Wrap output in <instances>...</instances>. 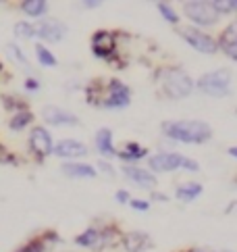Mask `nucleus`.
Returning <instances> with one entry per match:
<instances>
[{
  "instance_id": "1",
  "label": "nucleus",
  "mask_w": 237,
  "mask_h": 252,
  "mask_svg": "<svg viewBox=\"0 0 237 252\" xmlns=\"http://www.w3.org/2000/svg\"><path fill=\"white\" fill-rule=\"evenodd\" d=\"M162 131L171 140L183 144H202L212 136L210 125L204 121H167L162 123Z\"/></svg>"
},
{
  "instance_id": "2",
  "label": "nucleus",
  "mask_w": 237,
  "mask_h": 252,
  "mask_svg": "<svg viewBox=\"0 0 237 252\" xmlns=\"http://www.w3.org/2000/svg\"><path fill=\"white\" fill-rule=\"evenodd\" d=\"M156 79L160 82L162 92H165L169 98H173V100L187 98L191 94V90H194V82H191V77L179 67H162L158 71Z\"/></svg>"
},
{
  "instance_id": "3",
  "label": "nucleus",
  "mask_w": 237,
  "mask_h": 252,
  "mask_svg": "<svg viewBox=\"0 0 237 252\" xmlns=\"http://www.w3.org/2000/svg\"><path fill=\"white\" fill-rule=\"evenodd\" d=\"M229 84H231V73L227 69H218V71H212V73H206L200 77L198 88H200V92H204L206 96L223 98V96L231 94Z\"/></svg>"
},
{
  "instance_id": "4",
  "label": "nucleus",
  "mask_w": 237,
  "mask_h": 252,
  "mask_svg": "<svg viewBox=\"0 0 237 252\" xmlns=\"http://www.w3.org/2000/svg\"><path fill=\"white\" fill-rule=\"evenodd\" d=\"M183 13L189 17L191 21H196L198 25H214L218 21V17H221V13L216 11L214 2H202V0L185 2Z\"/></svg>"
},
{
  "instance_id": "5",
  "label": "nucleus",
  "mask_w": 237,
  "mask_h": 252,
  "mask_svg": "<svg viewBox=\"0 0 237 252\" xmlns=\"http://www.w3.org/2000/svg\"><path fill=\"white\" fill-rule=\"evenodd\" d=\"M181 38H183L189 46H194L198 52H206V55H214V52L218 50V44L210 38L208 33L200 32L196 28H181L179 30Z\"/></svg>"
},
{
  "instance_id": "6",
  "label": "nucleus",
  "mask_w": 237,
  "mask_h": 252,
  "mask_svg": "<svg viewBox=\"0 0 237 252\" xmlns=\"http://www.w3.org/2000/svg\"><path fill=\"white\" fill-rule=\"evenodd\" d=\"M131 100V92L123 82L118 79H111L108 82V90H106V98L102 100V106L106 109H125Z\"/></svg>"
},
{
  "instance_id": "7",
  "label": "nucleus",
  "mask_w": 237,
  "mask_h": 252,
  "mask_svg": "<svg viewBox=\"0 0 237 252\" xmlns=\"http://www.w3.org/2000/svg\"><path fill=\"white\" fill-rule=\"evenodd\" d=\"M183 158L177 155V152H158V155H154L152 158H148V165L152 171H156V173H165V171H175L183 165Z\"/></svg>"
},
{
  "instance_id": "8",
  "label": "nucleus",
  "mask_w": 237,
  "mask_h": 252,
  "mask_svg": "<svg viewBox=\"0 0 237 252\" xmlns=\"http://www.w3.org/2000/svg\"><path fill=\"white\" fill-rule=\"evenodd\" d=\"M30 146L35 152V157L46 158L52 152V138L44 127H33L30 133Z\"/></svg>"
},
{
  "instance_id": "9",
  "label": "nucleus",
  "mask_w": 237,
  "mask_h": 252,
  "mask_svg": "<svg viewBox=\"0 0 237 252\" xmlns=\"http://www.w3.org/2000/svg\"><path fill=\"white\" fill-rule=\"evenodd\" d=\"M65 33H67L65 23H60L59 19H46L38 23V28H35V35H40L42 40L48 42H60L65 38Z\"/></svg>"
},
{
  "instance_id": "10",
  "label": "nucleus",
  "mask_w": 237,
  "mask_h": 252,
  "mask_svg": "<svg viewBox=\"0 0 237 252\" xmlns=\"http://www.w3.org/2000/svg\"><path fill=\"white\" fill-rule=\"evenodd\" d=\"M117 48V40L111 32H96L92 38V52L100 59H108Z\"/></svg>"
},
{
  "instance_id": "11",
  "label": "nucleus",
  "mask_w": 237,
  "mask_h": 252,
  "mask_svg": "<svg viewBox=\"0 0 237 252\" xmlns=\"http://www.w3.org/2000/svg\"><path fill=\"white\" fill-rule=\"evenodd\" d=\"M42 115L50 125H77L79 123L75 115L65 109H59V106H46V109L42 111Z\"/></svg>"
},
{
  "instance_id": "12",
  "label": "nucleus",
  "mask_w": 237,
  "mask_h": 252,
  "mask_svg": "<svg viewBox=\"0 0 237 252\" xmlns=\"http://www.w3.org/2000/svg\"><path fill=\"white\" fill-rule=\"evenodd\" d=\"M54 152H57L60 158H77V157L88 155V148L77 140H62L57 144Z\"/></svg>"
},
{
  "instance_id": "13",
  "label": "nucleus",
  "mask_w": 237,
  "mask_h": 252,
  "mask_svg": "<svg viewBox=\"0 0 237 252\" xmlns=\"http://www.w3.org/2000/svg\"><path fill=\"white\" fill-rule=\"evenodd\" d=\"M221 48L227 57L237 61V21L227 25V30L221 33Z\"/></svg>"
},
{
  "instance_id": "14",
  "label": "nucleus",
  "mask_w": 237,
  "mask_h": 252,
  "mask_svg": "<svg viewBox=\"0 0 237 252\" xmlns=\"http://www.w3.org/2000/svg\"><path fill=\"white\" fill-rule=\"evenodd\" d=\"M123 246L127 252H144L150 246V238L144 231H129L123 236Z\"/></svg>"
},
{
  "instance_id": "15",
  "label": "nucleus",
  "mask_w": 237,
  "mask_h": 252,
  "mask_svg": "<svg viewBox=\"0 0 237 252\" xmlns=\"http://www.w3.org/2000/svg\"><path fill=\"white\" fill-rule=\"evenodd\" d=\"M123 173L127 179H131V182L138 184V186H154L156 184V175H152L146 169H140V167H123Z\"/></svg>"
},
{
  "instance_id": "16",
  "label": "nucleus",
  "mask_w": 237,
  "mask_h": 252,
  "mask_svg": "<svg viewBox=\"0 0 237 252\" xmlns=\"http://www.w3.org/2000/svg\"><path fill=\"white\" fill-rule=\"evenodd\" d=\"M96 148L100 155H104V157H115L117 152H115V146H113V131L111 129H98L96 133Z\"/></svg>"
},
{
  "instance_id": "17",
  "label": "nucleus",
  "mask_w": 237,
  "mask_h": 252,
  "mask_svg": "<svg viewBox=\"0 0 237 252\" xmlns=\"http://www.w3.org/2000/svg\"><path fill=\"white\" fill-rule=\"evenodd\" d=\"M62 173H67L69 177H96V169L94 167H89V165H81V163H67V165H62Z\"/></svg>"
},
{
  "instance_id": "18",
  "label": "nucleus",
  "mask_w": 237,
  "mask_h": 252,
  "mask_svg": "<svg viewBox=\"0 0 237 252\" xmlns=\"http://www.w3.org/2000/svg\"><path fill=\"white\" fill-rule=\"evenodd\" d=\"M146 155H148V150L142 148L140 144H135V142H129L121 152H118V157H121L123 160H127V163H135V160L144 158Z\"/></svg>"
},
{
  "instance_id": "19",
  "label": "nucleus",
  "mask_w": 237,
  "mask_h": 252,
  "mask_svg": "<svg viewBox=\"0 0 237 252\" xmlns=\"http://www.w3.org/2000/svg\"><path fill=\"white\" fill-rule=\"evenodd\" d=\"M75 242L84 248H98L100 242H102V233H100L98 229H94V227H89V229H86L84 233H81V236H77Z\"/></svg>"
},
{
  "instance_id": "20",
  "label": "nucleus",
  "mask_w": 237,
  "mask_h": 252,
  "mask_svg": "<svg viewBox=\"0 0 237 252\" xmlns=\"http://www.w3.org/2000/svg\"><path fill=\"white\" fill-rule=\"evenodd\" d=\"M200 194H202V186H200V184H194V182L179 186V188H177V192H175V196L179 198V200H183V202L196 200Z\"/></svg>"
},
{
  "instance_id": "21",
  "label": "nucleus",
  "mask_w": 237,
  "mask_h": 252,
  "mask_svg": "<svg viewBox=\"0 0 237 252\" xmlns=\"http://www.w3.org/2000/svg\"><path fill=\"white\" fill-rule=\"evenodd\" d=\"M23 8V13L27 15H31V17H40L48 11V4L44 2V0H25V2L21 4Z\"/></svg>"
},
{
  "instance_id": "22",
  "label": "nucleus",
  "mask_w": 237,
  "mask_h": 252,
  "mask_svg": "<svg viewBox=\"0 0 237 252\" xmlns=\"http://www.w3.org/2000/svg\"><path fill=\"white\" fill-rule=\"evenodd\" d=\"M33 119V115L30 111H21V113H17L13 119H11V129H23L25 125H30Z\"/></svg>"
},
{
  "instance_id": "23",
  "label": "nucleus",
  "mask_w": 237,
  "mask_h": 252,
  "mask_svg": "<svg viewBox=\"0 0 237 252\" xmlns=\"http://www.w3.org/2000/svg\"><path fill=\"white\" fill-rule=\"evenodd\" d=\"M35 55H38L42 65H46V67H54V65H57V59H54V55H52V52L46 46H42V44L35 46Z\"/></svg>"
},
{
  "instance_id": "24",
  "label": "nucleus",
  "mask_w": 237,
  "mask_h": 252,
  "mask_svg": "<svg viewBox=\"0 0 237 252\" xmlns=\"http://www.w3.org/2000/svg\"><path fill=\"white\" fill-rule=\"evenodd\" d=\"M156 6H158V11H160V15H162V17H165V19H167L169 23H173V25H177V21H179V17H177V13H175V11H173V8H171V6H167L165 2H158Z\"/></svg>"
},
{
  "instance_id": "25",
  "label": "nucleus",
  "mask_w": 237,
  "mask_h": 252,
  "mask_svg": "<svg viewBox=\"0 0 237 252\" xmlns=\"http://www.w3.org/2000/svg\"><path fill=\"white\" fill-rule=\"evenodd\" d=\"M6 55L11 57L13 61L19 63V65H25V57H23V52H21V48L17 46V44H8V46H6Z\"/></svg>"
},
{
  "instance_id": "26",
  "label": "nucleus",
  "mask_w": 237,
  "mask_h": 252,
  "mask_svg": "<svg viewBox=\"0 0 237 252\" xmlns=\"http://www.w3.org/2000/svg\"><path fill=\"white\" fill-rule=\"evenodd\" d=\"M15 35H27V38H31V35H35V28H31L30 23H17Z\"/></svg>"
},
{
  "instance_id": "27",
  "label": "nucleus",
  "mask_w": 237,
  "mask_h": 252,
  "mask_svg": "<svg viewBox=\"0 0 237 252\" xmlns=\"http://www.w3.org/2000/svg\"><path fill=\"white\" fill-rule=\"evenodd\" d=\"M44 250V246L40 244V242H30L27 246H23L19 252H42Z\"/></svg>"
},
{
  "instance_id": "28",
  "label": "nucleus",
  "mask_w": 237,
  "mask_h": 252,
  "mask_svg": "<svg viewBox=\"0 0 237 252\" xmlns=\"http://www.w3.org/2000/svg\"><path fill=\"white\" fill-rule=\"evenodd\" d=\"M131 206L135 211H148V202L146 200H131Z\"/></svg>"
},
{
  "instance_id": "29",
  "label": "nucleus",
  "mask_w": 237,
  "mask_h": 252,
  "mask_svg": "<svg viewBox=\"0 0 237 252\" xmlns=\"http://www.w3.org/2000/svg\"><path fill=\"white\" fill-rule=\"evenodd\" d=\"M181 167L191 169V171H198V163H196V160H191V158H183V165H181Z\"/></svg>"
},
{
  "instance_id": "30",
  "label": "nucleus",
  "mask_w": 237,
  "mask_h": 252,
  "mask_svg": "<svg viewBox=\"0 0 237 252\" xmlns=\"http://www.w3.org/2000/svg\"><path fill=\"white\" fill-rule=\"evenodd\" d=\"M98 167L102 169V171H106L108 175H115V169H113L111 165H108V163H104V160H100V165H98Z\"/></svg>"
},
{
  "instance_id": "31",
  "label": "nucleus",
  "mask_w": 237,
  "mask_h": 252,
  "mask_svg": "<svg viewBox=\"0 0 237 252\" xmlns=\"http://www.w3.org/2000/svg\"><path fill=\"white\" fill-rule=\"evenodd\" d=\"M117 200H118V202H129V194H127L125 190L117 192Z\"/></svg>"
},
{
  "instance_id": "32",
  "label": "nucleus",
  "mask_w": 237,
  "mask_h": 252,
  "mask_svg": "<svg viewBox=\"0 0 237 252\" xmlns=\"http://www.w3.org/2000/svg\"><path fill=\"white\" fill-rule=\"evenodd\" d=\"M25 88H27V90H38V82H35V79H27Z\"/></svg>"
},
{
  "instance_id": "33",
  "label": "nucleus",
  "mask_w": 237,
  "mask_h": 252,
  "mask_svg": "<svg viewBox=\"0 0 237 252\" xmlns=\"http://www.w3.org/2000/svg\"><path fill=\"white\" fill-rule=\"evenodd\" d=\"M8 158H11V155H8V152L0 146V160H8Z\"/></svg>"
},
{
  "instance_id": "34",
  "label": "nucleus",
  "mask_w": 237,
  "mask_h": 252,
  "mask_svg": "<svg viewBox=\"0 0 237 252\" xmlns=\"http://www.w3.org/2000/svg\"><path fill=\"white\" fill-rule=\"evenodd\" d=\"M229 155H231V157H235V158H237V146H233V148H229Z\"/></svg>"
},
{
  "instance_id": "35",
  "label": "nucleus",
  "mask_w": 237,
  "mask_h": 252,
  "mask_svg": "<svg viewBox=\"0 0 237 252\" xmlns=\"http://www.w3.org/2000/svg\"><path fill=\"white\" fill-rule=\"evenodd\" d=\"M187 252H210V250H204V248H191V250H187Z\"/></svg>"
},
{
  "instance_id": "36",
  "label": "nucleus",
  "mask_w": 237,
  "mask_h": 252,
  "mask_svg": "<svg viewBox=\"0 0 237 252\" xmlns=\"http://www.w3.org/2000/svg\"><path fill=\"white\" fill-rule=\"evenodd\" d=\"M100 2H84V6H98Z\"/></svg>"
},
{
  "instance_id": "37",
  "label": "nucleus",
  "mask_w": 237,
  "mask_h": 252,
  "mask_svg": "<svg viewBox=\"0 0 237 252\" xmlns=\"http://www.w3.org/2000/svg\"><path fill=\"white\" fill-rule=\"evenodd\" d=\"M223 252H231V250H223Z\"/></svg>"
}]
</instances>
